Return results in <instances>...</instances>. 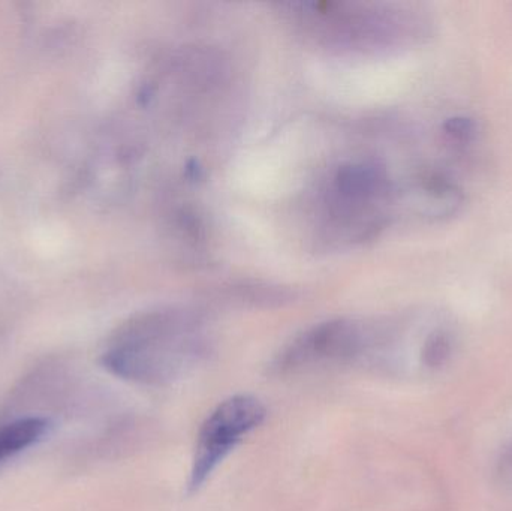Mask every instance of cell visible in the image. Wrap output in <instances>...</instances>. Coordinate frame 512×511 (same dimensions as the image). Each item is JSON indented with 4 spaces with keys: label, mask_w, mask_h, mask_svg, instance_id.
<instances>
[{
    "label": "cell",
    "mask_w": 512,
    "mask_h": 511,
    "mask_svg": "<svg viewBox=\"0 0 512 511\" xmlns=\"http://www.w3.org/2000/svg\"><path fill=\"white\" fill-rule=\"evenodd\" d=\"M50 428V420L42 417H27L3 426L0 429V462L38 443Z\"/></svg>",
    "instance_id": "277c9868"
},
{
    "label": "cell",
    "mask_w": 512,
    "mask_h": 511,
    "mask_svg": "<svg viewBox=\"0 0 512 511\" xmlns=\"http://www.w3.org/2000/svg\"><path fill=\"white\" fill-rule=\"evenodd\" d=\"M367 333L352 321H331L295 339L274 360V374H297L315 366L349 363L369 348Z\"/></svg>",
    "instance_id": "3957f363"
},
{
    "label": "cell",
    "mask_w": 512,
    "mask_h": 511,
    "mask_svg": "<svg viewBox=\"0 0 512 511\" xmlns=\"http://www.w3.org/2000/svg\"><path fill=\"white\" fill-rule=\"evenodd\" d=\"M265 416L267 411L262 402L249 395L228 398L210 413L195 444L188 483L191 494L203 488L240 441L262 425Z\"/></svg>",
    "instance_id": "7a4b0ae2"
},
{
    "label": "cell",
    "mask_w": 512,
    "mask_h": 511,
    "mask_svg": "<svg viewBox=\"0 0 512 511\" xmlns=\"http://www.w3.org/2000/svg\"><path fill=\"white\" fill-rule=\"evenodd\" d=\"M450 353V345H448L445 336L438 335L427 342L426 351H424V359L429 366H438L444 363L445 357Z\"/></svg>",
    "instance_id": "5b68a950"
},
{
    "label": "cell",
    "mask_w": 512,
    "mask_h": 511,
    "mask_svg": "<svg viewBox=\"0 0 512 511\" xmlns=\"http://www.w3.org/2000/svg\"><path fill=\"white\" fill-rule=\"evenodd\" d=\"M206 342L191 317L153 312L123 326L102 356L105 369L132 383L165 386L203 360Z\"/></svg>",
    "instance_id": "6da1fadb"
}]
</instances>
